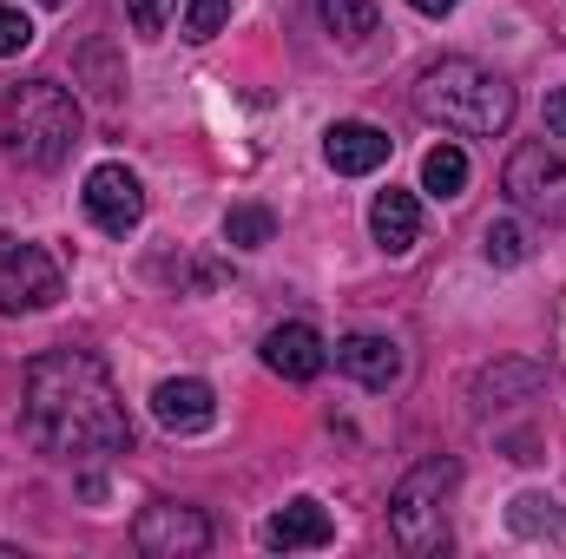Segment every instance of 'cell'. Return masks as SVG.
Listing matches in <instances>:
<instances>
[{
	"label": "cell",
	"instance_id": "ba28073f",
	"mask_svg": "<svg viewBox=\"0 0 566 559\" xmlns=\"http://www.w3.org/2000/svg\"><path fill=\"white\" fill-rule=\"evenodd\" d=\"M80 198H86V218H93L99 231H113V238L139 231V218H145V184H139V171H126V165H93Z\"/></svg>",
	"mask_w": 566,
	"mask_h": 559
},
{
	"label": "cell",
	"instance_id": "30bf717a",
	"mask_svg": "<svg viewBox=\"0 0 566 559\" xmlns=\"http://www.w3.org/2000/svg\"><path fill=\"white\" fill-rule=\"evenodd\" d=\"M336 369L356 376L363 389H396V382H402V342H396V336H369V329H356V336L336 342Z\"/></svg>",
	"mask_w": 566,
	"mask_h": 559
},
{
	"label": "cell",
	"instance_id": "2e32d148",
	"mask_svg": "<svg viewBox=\"0 0 566 559\" xmlns=\"http://www.w3.org/2000/svg\"><path fill=\"white\" fill-rule=\"evenodd\" d=\"M422 191L428 198H461L468 191V151L461 145H434L422 158Z\"/></svg>",
	"mask_w": 566,
	"mask_h": 559
},
{
	"label": "cell",
	"instance_id": "4316f807",
	"mask_svg": "<svg viewBox=\"0 0 566 559\" xmlns=\"http://www.w3.org/2000/svg\"><path fill=\"white\" fill-rule=\"evenodd\" d=\"M0 553H13V547H0Z\"/></svg>",
	"mask_w": 566,
	"mask_h": 559
},
{
	"label": "cell",
	"instance_id": "3957f363",
	"mask_svg": "<svg viewBox=\"0 0 566 559\" xmlns=\"http://www.w3.org/2000/svg\"><path fill=\"white\" fill-rule=\"evenodd\" d=\"M80 139V99L60 86V80H27L7 93L0 106V145L13 165L27 171H53Z\"/></svg>",
	"mask_w": 566,
	"mask_h": 559
},
{
	"label": "cell",
	"instance_id": "484cf974",
	"mask_svg": "<svg viewBox=\"0 0 566 559\" xmlns=\"http://www.w3.org/2000/svg\"><path fill=\"white\" fill-rule=\"evenodd\" d=\"M40 7H66V0H40Z\"/></svg>",
	"mask_w": 566,
	"mask_h": 559
},
{
	"label": "cell",
	"instance_id": "ffe728a7",
	"mask_svg": "<svg viewBox=\"0 0 566 559\" xmlns=\"http://www.w3.org/2000/svg\"><path fill=\"white\" fill-rule=\"evenodd\" d=\"M271 231H277V218H271L264 204H238V211L224 218V244H238V251H264Z\"/></svg>",
	"mask_w": 566,
	"mask_h": 559
},
{
	"label": "cell",
	"instance_id": "9c48e42d",
	"mask_svg": "<svg viewBox=\"0 0 566 559\" xmlns=\"http://www.w3.org/2000/svg\"><path fill=\"white\" fill-rule=\"evenodd\" d=\"M389 151H396V139H389L382 126H369V119H336V126L323 133V158H329V171H343V178L382 171Z\"/></svg>",
	"mask_w": 566,
	"mask_h": 559
},
{
	"label": "cell",
	"instance_id": "d4e9b609",
	"mask_svg": "<svg viewBox=\"0 0 566 559\" xmlns=\"http://www.w3.org/2000/svg\"><path fill=\"white\" fill-rule=\"evenodd\" d=\"M409 7H416V13H428V20H441V13H454L461 0H409Z\"/></svg>",
	"mask_w": 566,
	"mask_h": 559
},
{
	"label": "cell",
	"instance_id": "7a4b0ae2",
	"mask_svg": "<svg viewBox=\"0 0 566 559\" xmlns=\"http://www.w3.org/2000/svg\"><path fill=\"white\" fill-rule=\"evenodd\" d=\"M416 113L441 133L494 139V133L514 126V86L481 60H434L416 80Z\"/></svg>",
	"mask_w": 566,
	"mask_h": 559
},
{
	"label": "cell",
	"instance_id": "7c38bea8",
	"mask_svg": "<svg viewBox=\"0 0 566 559\" xmlns=\"http://www.w3.org/2000/svg\"><path fill=\"white\" fill-rule=\"evenodd\" d=\"M151 415H158V428H171V434H205L218 421V395H211V382L178 376V382H158L151 389Z\"/></svg>",
	"mask_w": 566,
	"mask_h": 559
},
{
	"label": "cell",
	"instance_id": "5bb4252c",
	"mask_svg": "<svg viewBox=\"0 0 566 559\" xmlns=\"http://www.w3.org/2000/svg\"><path fill=\"white\" fill-rule=\"evenodd\" d=\"M264 540H271L277 553H316V547H329V540H336V520H329V507H323V500H290L277 520L264 527Z\"/></svg>",
	"mask_w": 566,
	"mask_h": 559
},
{
	"label": "cell",
	"instance_id": "ac0fdd59",
	"mask_svg": "<svg viewBox=\"0 0 566 559\" xmlns=\"http://www.w3.org/2000/svg\"><path fill=\"white\" fill-rule=\"evenodd\" d=\"M507 520H514V534H547V540H566V514L554 494H521L514 507H507Z\"/></svg>",
	"mask_w": 566,
	"mask_h": 559
},
{
	"label": "cell",
	"instance_id": "7402d4cb",
	"mask_svg": "<svg viewBox=\"0 0 566 559\" xmlns=\"http://www.w3.org/2000/svg\"><path fill=\"white\" fill-rule=\"evenodd\" d=\"M171 7H178V0H126V20L139 27L145 40H151V33H165V20H171Z\"/></svg>",
	"mask_w": 566,
	"mask_h": 559
},
{
	"label": "cell",
	"instance_id": "8992f818",
	"mask_svg": "<svg viewBox=\"0 0 566 559\" xmlns=\"http://www.w3.org/2000/svg\"><path fill=\"white\" fill-rule=\"evenodd\" d=\"M60 303V264L40 244L0 238V316H33Z\"/></svg>",
	"mask_w": 566,
	"mask_h": 559
},
{
	"label": "cell",
	"instance_id": "603a6c76",
	"mask_svg": "<svg viewBox=\"0 0 566 559\" xmlns=\"http://www.w3.org/2000/svg\"><path fill=\"white\" fill-rule=\"evenodd\" d=\"M27 46H33L27 13H20V7H0V53H27Z\"/></svg>",
	"mask_w": 566,
	"mask_h": 559
},
{
	"label": "cell",
	"instance_id": "277c9868",
	"mask_svg": "<svg viewBox=\"0 0 566 559\" xmlns=\"http://www.w3.org/2000/svg\"><path fill=\"white\" fill-rule=\"evenodd\" d=\"M454 481H461V467L448 461V454H434L422 467H409L402 481H396V494H389V527H396V547L402 553H441L448 547V494H454Z\"/></svg>",
	"mask_w": 566,
	"mask_h": 559
},
{
	"label": "cell",
	"instance_id": "44dd1931",
	"mask_svg": "<svg viewBox=\"0 0 566 559\" xmlns=\"http://www.w3.org/2000/svg\"><path fill=\"white\" fill-rule=\"evenodd\" d=\"M231 20V0H191L185 7V40H211Z\"/></svg>",
	"mask_w": 566,
	"mask_h": 559
},
{
	"label": "cell",
	"instance_id": "8fae6325",
	"mask_svg": "<svg viewBox=\"0 0 566 559\" xmlns=\"http://www.w3.org/2000/svg\"><path fill=\"white\" fill-rule=\"evenodd\" d=\"M323 362H329V342L310 323H277L264 336V369L283 382H310V376H323Z\"/></svg>",
	"mask_w": 566,
	"mask_h": 559
},
{
	"label": "cell",
	"instance_id": "e0dca14e",
	"mask_svg": "<svg viewBox=\"0 0 566 559\" xmlns=\"http://www.w3.org/2000/svg\"><path fill=\"white\" fill-rule=\"evenodd\" d=\"M541 382H547L541 362H501V369H488V376L474 382V402L488 409V402H501V395H534Z\"/></svg>",
	"mask_w": 566,
	"mask_h": 559
},
{
	"label": "cell",
	"instance_id": "6da1fadb",
	"mask_svg": "<svg viewBox=\"0 0 566 559\" xmlns=\"http://www.w3.org/2000/svg\"><path fill=\"white\" fill-rule=\"evenodd\" d=\"M27 434L53 461H93V454H126L133 421L106 376L99 356L86 349H46L27 362Z\"/></svg>",
	"mask_w": 566,
	"mask_h": 559
},
{
	"label": "cell",
	"instance_id": "52a82bcc",
	"mask_svg": "<svg viewBox=\"0 0 566 559\" xmlns=\"http://www.w3.org/2000/svg\"><path fill=\"white\" fill-rule=\"evenodd\" d=\"M133 540H139V553H151V559H191V553L211 547V520H205L198 507L158 500V507H145L139 520H133Z\"/></svg>",
	"mask_w": 566,
	"mask_h": 559
},
{
	"label": "cell",
	"instance_id": "cb8c5ba5",
	"mask_svg": "<svg viewBox=\"0 0 566 559\" xmlns=\"http://www.w3.org/2000/svg\"><path fill=\"white\" fill-rule=\"evenodd\" d=\"M547 133L566 139V86H560V93H547Z\"/></svg>",
	"mask_w": 566,
	"mask_h": 559
},
{
	"label": "cell",
	"instance_id": "5b68a950",
	"mask_svg": "<svg viewBox=\"0 0 566 559\" xmlns=\"http://www.w3.org/2000/svg\"><path fill=\"white\" fill-rule=\"evenodd\" d=\"M507 198L527 211V218H547V224H566V145L560 139H534L521 145L501 171Z\"/></svg>",
	"mask_w": 566,
	"mask_h": 559
},
{
	"label": "cell",
	"instance_id": "d6986e66",
	"mask_svg": "<svg viewBox=\"0 0 566 559\" xmlns=\"http://www.w3.org/2000/svg\"><path fill=\"white\" fill-rule=\"evenodd\" d=\"M481 251H488V264H501V271H514V264H527V224L521 218H494L488 231H481Z\"/></svg>",
	"mask_w": 566,
	"mask_h": 559
},
{
	"label": "cell",
	"instance_id": "4fadbf2b",
	"mask_svg": "<svg viewBox=\"0 0 566 559\" xmlns=\"http://www.w3.org/2000/svg\"><path fill=\"white\" fill-rule=\"evenodd\" d=\"M369 238L389 251V257H409L416 251V238H422V204H416V191H376V204H369Z\"/></svg>",
	"mask_w": 566,
	"mask_h": 559
},
{
	"label": "cell",
	"instance_id": "9a60e30c",
	"mask_svg": "<svg viewBox=\"0 0 566 559\" xmlns=\"http://www.w3.org/2000/svg\"><path fill=\"white\" fill-rule=\"evenodd\" d=\"M316 13H323L329 40H343V46H363L376 33V0H316Z\"/></svg>",
	"mask_w": 566,
	"mask_h": 559
}]
</instances>
